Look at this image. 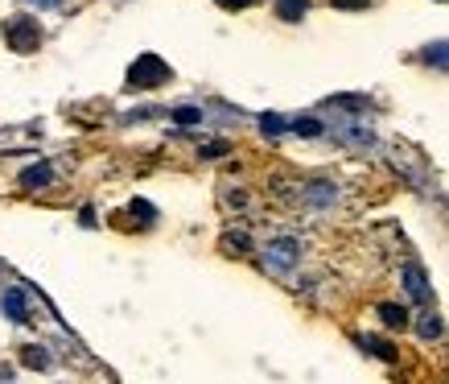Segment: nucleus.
<instances>
[{"label":"nucleus","mask_w":449,"mask_h":384,"mask_svg":"<svg viewBox=\"0 0 449 384\" xmlns=\"http://www.w3.org/2000/svg\"><path fill=\"white\" fill-rule=\"evenodd\" d=\"M37 4H58V0H37Z\"/></svg>","instance_id":"2eb2a0df"},{"label":"nucleus","mask_w":449,"mask_h":384,"mask_svg":"<svg viewBox=\"0 0 449 384\" xmlns=\"http://www.w3.org/2000/svg\"><path fill=\"white\" fill-rule=\"evenodd\" d=\"M338 9H358V4H367V0H334Z\"/></svg>","instance_id":"ddd939ff"},{"label":"nucleus","mask_w":449,"mask_h":384,"mask_svg":"<svg viewBox=\"0 0 449 384\" xmlns=\"http://www.w3.org/2000/svg\"><path fill=\"white\" fill-rule=\"evenodd\" d=\"M404 289H408V293H412V302H421V306L433 302V293H428V286H425V273H421L416 264H408V269H404Z\"/></svg>","instance_id":"423d86ee"},{"label":"nucleus","mask_w":449,"mask_h":384,"mask_svg":"<svg viewBox=\"0 0 449 384\" xmlns=\"http://www.w3.org/2000/svg\"><path fill=\"white\" fill-rule=\"evenodd\" d=\"M305 4L309 0H276V13H281L284 21H297V17L305 13Z\"/></svg>","instance_id":"6e6552de"},{"label":"nucleus","mask_w":449,"mask_h":384,"mask_svg":"<svg viewBox=\"0 0 449 384\" xmlns=\"http://www.w3.org/2000/svg\"><path fill=\"white\" fill-rule=\"evenodd\" d=\"M0 273H4V261H0Z\"/></svg>","instance_id":"dca6fc26"},{"label":"nucleus","mask_w":449,"mask_h":384,"mask_svg":"<svg viewBox=\"0 0 449 384\" xmlns=\"http://www.w3.org/2000/svg\"><path fill=\"white\" fill-rule=\"evenodd\" d=\"M421 335H425V339H437V335H441V322H437L433 314H425V318H421Z\"/></svg>","instance_id":"f8f14e48"},{"label":"nucleus","mask_w":449,"mask_h":384,"mask_svg":"<svg viewBox=\"0 0 449 384\" xmlns=\"http://www.w3.org/2000/svg\"><path fill=\"white\" fill-rule=\"evenodd\" d=\"M218 4H227V9H243V4H252V0H218Z\"/></svg>","instance_id":"4468645a"},{"label":"nucleus","mask_w":449,"mask_h":384,"mask_svg":"<svg viewBox=\"0 0 449 384\" xmlns=\"http://www.w3.org/2000/svg\"><path fill=\"white\" fill-rule=\"evenodd\" d=\"M169 83V67L157 58V54H144L132 62V71H128V87H161Z\"/></svg>","instance_id":"f03ea898"},{"label":"nucleus","mask_w":449,"mask_h":384,"mask_svg":"<svg viewBox=\"0 0 449 384\" xmlns=\"http://www.w3.org/2000/svg\"><path fill=\"white\" fill-rule=\"evenodd\" d=\"M49 182H54V166H46V162H37V166H29L21 174L25 191H42V186H49Z\"/></svg>","instance_id":"0eeeda50"},{"label":"nucleus","mask_w":449,"mask_h":384,"mask_svg":"<svg viewBox=\"0 0 449 384\" xmlns=\"http://www.w3.org/2000/svg\"><path fill=\"white\" fill-rule=\"evenodd\" d=\"M379 314H383L387 327H408V314H404L400 306H379Z\"/></svg>","instance_id":"9d476101"},{"label":"nucleus","mask_w":449,"mask_h":384,"mask_svg":"<svg viewBox=\"0 0 449 384\" xmlns=\"http://www.w3.org/2000/svg\"><path fill=\"white\" fill-rule=\"evenodd\" d=\"M0 310L8 314L13 322H29V298H25V289H8L0 298Z\"/></svg>","instance_id":"39448f33"},{"label":"nucleus","mask_w":449,"mask_h":384,"mask_svg":"<svg viewBox=\"0 0 449 384\" xmlns=\"http://www.w3.org/2000/svg\"><path fill=\"white\" fill-rule=\"evenodd\" d=\"M4 38H8V46L17 50V54H29V50L42 46V29L33 17H17V21L4 25Z\"/></svg>","instance_id":"7ed1b4c3"},{"label":"nucleus","mask_w":449,"mask_h":384,"mask_svg":"<svg viewBox=\"0 0 449 384\" xmlns=\"http://www.w3.org/2000/svg\"><path fill=\"white\" fill-rule=\"evenodd\" d=\"M21 363H25V368H37V372H42V368H49V356L42 351V347H25V351H21Z\"/></svg>","instance_id":"1a4fd4ad"},{"label":"nucleus","mask_w":449,"mask_h":384,"mask_svg":"<svg viewBox=\"0 0 449 384\" xmlns=\"http://www.w3.org/2000/svg\"><path fill=\"white\" fill-rule=\"evenodd\" d=\"M260 261H264V269L268 273H276V277H288L293 273V264L301 261V244L297 240H268L264 244V252H260Z\"/></svg>","instance_id":"f257e3e1"},{"label":"nucleus","mask_w":449,"mask_h":384,"mask_svg":"<svg viewBox=\"0 0 449 384\" xmlns=\"http://www.w3.org/2000/svg\"><path fill=\"white\" fill-rule=\"evenodd\" d=\"M363 347H367V351H375L379 360H396V351H392L383 339H363Z\"/></svg>","instance_id":"9b49d317"},{"label":"nucleus","mask_w":449,"mask_h":384,"mask_svg":"<svg viewBox=\"0 0 449 384\" xmlns=\"http://www.w3.org/2000/svg\"><path fill=\"white\" fill-rule=\"evenodd\" d=\"M301 203H305L309 211H330L334 203H338V186L334 182H313V186H305Z\"/></svg>","instance_id":"20e7f679"}]
</instances>
